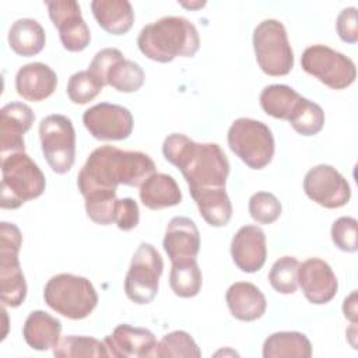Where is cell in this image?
Listing matches in <instances>:
<instances>
[{
    "label": "cell",
    "instance_id": "cell-35",
    "mask_svg": "<svg viewBox=\"0 0 358 358\" xmlns=\"http://www.w3.org/2000/svg\"><path fill=\"white\" fill-rule=\"evenodd\" d=\"M102 88V84L88 70H81L69 78L67 95L73 103L84 105L92 101Z\"/></svg>",
    "mask_w": 358,
    "mask_h": 358
},
{
    "label": "cell",
    "instance_id": "cell-14",
    "mask_svg": "<svg viewBox=\"0 0 358 358\" xmlns=\"http://www.w3.org/2000/svg\"><path fill=\"white\" fill-rule=\"evenodd\" d=\"M49 17L59 31L60 42L69 52L84 50L91 41L87 22L81 15L80 4L74 0L45 1Z\"/></svg>",
    "mask_w": 358,
    "mask_h": 358
},
{
    "label": "cell",
    "instance_id": "cell-40",
    "mask_svg": "<svg viewBox=\"0 0 358 358\" xmlns=\"http://www.w3.org/2000/svg\"><path fill=\"white\" fill-rule=\"evenodd\" d=\"M120 56H123V53L116 48H103L95 53L92 62L90 63L88 71L102 84V87L106 85L105 77H106L109 67Z\"/></svg>",
    "mask_w": 358,
    "mask_h": 358
},
{
    "label": "cell",
    "instance_id": "cell-39",
    "mask_svg": "<svg viewBox=\"0 0 358 358\" xmlns=\"http://www.w3.org/2000/svg\"><path fill=\"white\" fill-rule=\"evenodd\" d=\"M140 221V210L138 204L131 197L116 199L113 222L122 231H130L138 225Z\"/></svg>",
    "mask_w": 358,
    "mask_h": 358
},
{
    "label": "cell",
    "instance_id": "cell-8",
    "mask_svg": "<svg viewBox=\"0 0 358 358\" xmlns=\"http://www.w3.org/2000/svg\"><path fill=\"white\" fill-rule=\"evenodd\" d=\"M21 245L20 228L3 221L0 224V299L4 306L17 308L27 296V282L18 259Z\"/></svg>",
    "mask_w": 358,
    "mask_h": 358
},
{
    "label": "cell",
    "instance_id": "cell-43",
    "mask_svg": "<svg viewBox=\"0 0 358 358\" xmlns=\"http://www.w3.org/2000/svg\"><path fill=\"white\" fill-rule=\"evenodd\" d=\"M206 4V1H194V3H183L180 1V6L186 7V8H200Z\"/></svg>",
    "mask_w": 358,
    "mask_h": 358
},
{
    "label": "cell",
    "instance_id": "cell-10",
    "mask_svg": "<svg viewBox=\"0 0 358 358\" xmlns=\"http://www.w3.org/2000/svg\"><path fill=\"white\" fill-rule=\"evenodd\" d=\"M43 157L53 172L67 173L76 159V131L71 120L59 113L43 117L39 123Z\"/></svg>",
    "mask_w": 358,
    "mask_h": 358
},
{
    "label": "cell",
    "instance_id": "cell-30",
    "mask_svg": "<svg viewBox=\"0 0 358 358\" xmlns=\"http://www.w3.org/2000/svg\"><path fill=\"white\" fill-rule=\"evenodd\" d=\"M144 71L138 63L120 56L109 67L105 77V84L110 85L119 92L129 94L138 91L144 84Z\"/></svg>",
    "mask_w": 358,
    "mask_h": 358
},
{
    "label": "cell",
    "instance_id": "cell-1",
    "mask_svg": "<svg viewBox=\"0 0 358 358\" xmlns=\"http://www.w3.org/2000/svg\"><path fill=\"white\" fill-rule=\"evenodd\" d=\"M155 162L141 151H126L113 145H101L87 158L77 175L83 197L92 193H116L119 185L140 187L155 173Z\"/></svg>",
    "mask_w": 358,
    "mask_h": 358
},
{
    "label": "cell",
    "instance_id": "cell-26",
    "mask_svg": "<svg viewBox=\"0 0 358 358\" xmlns=\"http://www.w3.org/2000/svg\"><path fill=\"white\" fill-rule=\"evenodd\" d=\"M45 42V29L34 18H20L10 27L8 45L20 56L31 57L38 55L43 49Z\"/></svg>",
    "mask_w": 358,
    "mask_h": 358
},
{
    "label": "cell",
    "instance_id": "cell-9",
    "mask_svg": "<svg viewBox=\"0 0 358 358\" xmlns=\"http://www.w3.org/2000/svg\"><path fill=\"white\" fill-rule=\"evenodd\" d=\"M164 260L151 245L141 242L136 249L124 278L126 296L137 305H147L158 294Z\"/></svg>",
    "mask_w": 358,
    "mask_h": 358
},
{
    "label": "cell",
    "instance_id": "cell-3",
    "mask_svg": "<svg viewBox=\"0 0 358 358\" xmlns=\"http://www.w3.org/2000/svg\"><path fill=\"white\" fill-rule=\"evenodd\" d=\"M140 52L158 63H169L175 57H193L200 48L197 28L185 17L166 15L151 22L138 34Z\"/></svg>",
    "mask_w": 358,
    "mask_h": 358
},
{
    "label": "cell",
    "instance_id": "cell-37",
    "mask_svg": "<svg viewBox=\"0 0 358 358\" xmlns=\"http://www.w3.org/2000/svg\"><path fill=\"white\" fill-rule=\"evenodd\" d=\"M84 199L85 211L90 220L99 225H109L113 222L116 193H92Z\"/></svg>",
    "mask_w": 358,
    "mask_h": 358
},
{
    "label": "cell",
    "instance_id": "cell-22",
    "mask_svg": "<svg viewBox=\"0 0 358 358\" xmlns=\"http://www.w3.org/2000/svg\"><path fill=\"white\" fill-rule=\"evenodd\" d=\"M62 322L45 310H34L28 315L22 326L25 343L36 351L53 350L59 343Z\"/></svg>",
    "mask_w": 358,
    "mask_h": 358
},
{
    "label": "cell",
    "instance_id": "cell-21",
    "mask_svg": "<svg viewBox=\"0 0 358 358\" xmlns=\"http://www.w3.org/2000/svg\"><path fill=\"white\" fill-rule=\"evenodd\" d=\"M225 301L231 315L242 322L260 319L267 308L266 296L252 282H234L225 294Z\"/></svg>",
    "mask_w": 358,
    "mask_h": 358
},
{
    "label": "cell",
    "instance_id": "cell-32",
    "mask_svg": "<svg viewBox=\"0 0 358 358\" xmlns=\"http://www.w3.org/2000/svg\"><path fill=\"white\" fill-rule=\"evenodd\" d=\"M324 112L316 102L301 96L288 122L302 136H315L324 126Z\"/></svg>",
    "mask_w": 358,
    "mask_h": 358
},
{
    "label": "cell",
    "instance_id": "cell-25",
    "mask_svg": "<svg viewBox=\"0 0 358 358\" xmlns=\"http://www.w3.org/2000/svg\"><path fill=\"white\" fill-rule=\"evenodd\" d=\"M203 220L211 227H225L232 217V204L225 187L190 192Z\"/></svg>",
    "mask_w": 358,
    "mask_h": 358
},
{
    "label": "cell",
    "instance_id": "cell-11",
    "mask_svg": "<svg viewBox=\"0 0 358 358\" xmlns=\"http://www.w3.org/2000/svg\"><path fill=\"white\" fill-rule=\"evenodd\" d=\"M302 69L331 90L350 87L357 77L355 63L345 55L326 46L312 45L301 56Z\"/></svg>",
    "mask_w": 358,
    "mask_h": 358
},
{
    "label": "cell",
    "instance_id": "cell-6",
    "mask_svg": "<svg viewBox=\"0 0 358 358\" xmlns=\"http://www.w3.org/2000/svg\"><path fill=\"white\" fill-rule=\"evenodd\" d=\"M231 151L249 168L263 169L274 157V137L267 124L250 117H239L228 129Z\"/></svg>",
    "mask_w": 358,
    "mask_h": 358
},
{
    "label": "cell",
    "instance_id": "cell-15",
    "mask_svg": "<svg viewBox=\"0 0 358 358\" xmlns=\"http://www.w3.org/2000/svg\"><path fill=\"white\" fill-rule=\"evenodd\" d=\"M298 285L305 298L315 305L330 302L338 288L337 277L329 263L322 259L312 257L305 260L298 267Z\"/></svg>",
    "mask_w": 358,
    "mask_h": 358
},
{
    "label": "cell",
    "instance_id": "cell-42",
    "mask_svg": "<svg viewBox=\"0 0 358 358\" xmlns=\"http://www.w3.org/2000/svg\"><path fill=\"white\" fill-rule=\"evenodd\" d=\"M343 312L344 316L351 322L357 323V291H352L343 303Z\"/></svg>",
    "mask_w": 358,
    "mask_h": 358
},
{
    "label": "cell",
    "instance_id": "cell-38",
    "mask_svg": "<svg viewBox=\"0 0 358 358\" xmlns=\"http://www.w3.org/2000/svg\"><path fill=\"white\" fill-rule=\"evenodd\" d=\"M357 220L354 217H340L331 225V241L343 252L354 253L358 249Z\"/></svg>",
    "mask_w": 358,
    "mask_h": 358
},
{
    "label": "cell",
    "instance_id": "cell-23",
    "mask_svg": "<svg viewBox=\"0 0 358 358\" xmlns=\"http://www.w3.org/2000/svg\"><path fill=\"white\" fill-rule=\"evenodd\" d=\"M141 203L150 210H161L178 206L182 201V192L176 180L168 175L155 172L147 178L138 192Z\"/></svg>",
    "mask_w": 358,
    "mask_h": 358
},
{
    "label": "cell",
    "instance_id": "cell-4",
    "mask_svg": "<svg viewBox=\"0 0 358 358\" xmlns=\"http://www.w3.org/2000/svg\"><path fill=\"white\" fill-rule=\"evenodd\" d=\"M45 187L43 172L25 151L1 158V208H18L25 201L39 197Z\"/></svg>",
    "mask_w": 358,
    "mask_h": 358
},
{
    "label": "cell",
    "instance_id": "cell-17",
    "mask_svg": "<svg viewBox=\"0 0 358 358\" xmlns=\"http://www.w3.org/2000/svg\"><path fill=\"white\" fill-rule=\"evenodd\" d=\"M109 357L113 358H145L154 357L158 344L155 336L144 327L119 324L112 334L103 338Z\"/></svg>",
    "mask_w": 358,
    "mask_h": 358
},
{
    "label": "cell",
    "instance_id": "cell-19",
    "mask_svg": "<svg viewBox=\"0 0 358 358\" xmlns=\"http://www.w3.org/2000/svg\"><path fill=\"white\" fill-rule=\"evenodd\" d=\"M164 250L171 262L196 259L200 250V232L189 217H173L165 229Z\"/></svg>",
    "mask_w": 358,
    "mask_h": 358
},
{
    "label": "cell",
    "instance_id": "cell-7",
    "mask_svg": "<svg viewBox=\"0 0 358 358\" xmlns=\"http://www.w3.org/2000/svg\"><path fill=\"white\" fill-rule=\"evenodd\" d=\"M253 49L259 67L271 77L287 76L294 67L287 29L274 18L263 20L253 31Z\"/></svg>",
    "mask_w": 358,
    "mask_h": 358
},
{
    "label": "cell",
    "instance_id": "cell-36",
    "mask_svg": "<svg viewBox=\"0 0 358 358\" xmlns=\"http://www.w3.org/2000/svg\"><path fill=\"white\" fill-rule=\"evenodd\" d=\"M249 214L257 224H273L281 215V203L270 192H257L249 199Z\"/></svg>",
    "mask_w": 358,
    "mask_h": 358
},
{
    "label": "cell",
    "instance_id": "cell-28",
    "mask_svg": "<svg viewBox=\"0 0 358 358\" xmlns=\"http://www.w3.org/2000/svg\"><path fill=\"white\" fill-rule=\"evenodd\" d=\"M301 96L302 95H299L289 85L271 84L263 88V91L260 92L259 101H260L262 109L267 115L275 119L288 120Z\"/></svg>",
    "mask_w": 358,
    "mask_h": 358
},
{
    "label": "cell",
    "instance_id": "cell-24",
    "mask_svg": "<svg viewBox=\"0 0 358 358\" xmlns=\"http://www.w3.org/2000/svg\"><path fill=\"white\" fill-rule=\"evenodd\" d=\"M91 10L99 27L112 35L126 34L134 22V11L127 0H94Z\"/></svg>",
    "mask_w": 358,
    "mask_h": 358
},
{
    "label": "cell",
    "instance_id": "cell-27",
    "mask_svg": "<svg viewBox=\"0 0 358 358\" xmlns=\"http://www.w3.org/2000/svg\"><path fill=\"white\" fill-rule=\"evenodd\" d=\"M312 344L299 331H277L270 334L263 344L264 358H309Z\"/></svg>",
    "mask_w": 358,
    "mask_h": 358
},
{
    "label": "cell",
    "instance_id": "cell-41",
    "mask_svg": "<svg viewBox=\"0 0 358 358\" xmlns=\"http://www.w3.org/2000/svg\"><path fill=\"white\" fill-rule=\"evenodd\" d=\"M336 29L341 41L347 43H357L358 41V22H357V8L347 7L343 8L336 21Z\"/></svg>",
    "mask_w": 358,
    "mask_h": 358
},
{
    "label": "cell",
    "instance_id": "cell-13",
    "mask_svg": "<svg viewBox=\"0 0 358 358\" xmlns=\"http://www.w3.org/2000/svg\"><path fill=\"white\" fill-rule=\"evenodd\" d=\"M83 123L94 138L119 141L131 134L134 120L127 108L117 103L101 102L84 112Z\"/></svg>",
    "mask_w": 358,
    "mask_h": 358
},
{
    "label": "cell",
    "instance_id": "cell-5",
    "mask_svg": "<svg viewBox=\"0 0 358 358\" xmlns=\"http://www.w3.org/2000/svg\"><path fill=\"white\" fill-rule=\"evenodd\" d=\"M43 299L50 309L71 320L85 319L98 305L92 282L70 273L53 275L45 285Z\"/></svg>",
    "mask_w": 358,
    "mask_h": 358
},
{
    "label": "cell",
    "instance_id": "cell-33",
    "mask_svg": "<svg viewBox=\"0 0 358 358\" xmlns=\"http://www.w3.org/2000/svg\"><path fill=\"white\" fill-rule=\"evenodd\" d=\"M154 357L158 358H200L201 351L193 337L183 331L175 330L165 334L157 344Z\"/></svg>",
    "mask_w": 358,
    "mask_h": 358
},
{
    "label": "cell",
    "instance_id": "cell-2",
    "mask_svg": "<svg viewBox=\"0 0 358 358\" xmlns=\"http://www.w3.org/2000/svg\"><path fill=\"white\" fill-rule=\"evenodd\" d=\"M162 154L182 172L189 192L225 187L229 161L218 144L196 143L182 133H172L162 143Z\"/></svg>",
    "mask_w": 358,
    "mask_h": 358
},
{
    "label": "cell",
    "instance_id": "cell-34",
    "mask_svg": "<svg viewBox=\"0 0 358 358\" xmlns=\"http://www.w3.org/2000/svg\"><path fill=\"white\" fill-rule=\"evenodd\" d=\"M299 262L292 256H282L274 262L268 273L273 289L280 294H294L298 288Z\"/></svg>",
    "mask_w": 358,
    "mask_h": 358
},
{
    "label": "cell",
    "instance_id": "cell-31",
    "mask_svg": "<svg viewBox=\"0 0 358 358\" xmlns=\"http://www.w3.org/2000/svg\"><path fill=\"white\" fill-rule=\"evenodd\" d=\"M56 358H78V357H109L106 344L98 338L88 336H66L53 347Z\"/></svg>",
    "mask_w": 358,
    "mask_h": 358
},
{
    "label": "cell",
    "instance_id": "cell-20",
    "mask_svg": "<svg viewBox=\"0 0 358 358\" xmlns=\"http://www.w3.org/2000/svg\"><path fill=\"white\" fill-rule=\"evenodd\" d=\"M56 87V73L48 64L41 62L24 64L15 74L17 94L25 101H43L55 92Z\"/></svg>",
    "mask_w": 358,
    "mask_h": 358
},
{
    "label": "cell",
    "instance_id": "cell-16",
    "mask_svg": "<svg viewBox=\"0 0 358 358\" xmlns=\"http://www.w3.org/2000/svg\"><path fill=\"white\" fill-rule=\"evenodd\" d=\"M35 120L32 109L22 102H10L0 110V157L25 151L24 134Z\"/></svg>",
    "mask_w": 358,
    "mask_h": 358
},
{
    "label": "cell",
    "instance_id": "cell-18",
    "mask_svg": "<svg viewBox=\"0 0 358 358\" xmlns=\"http://www.w3.org/2000/svg\"><path fill=\"white\" fill-rule=\"evenodd\" d=\"M231 256L243 273L259 271L267 257L266 235L257 225H243L231 241Z\"/></svg>",
    "mask_w": 358,
    "mask_h": 358
},
{
    "label": "cell",
    "instance_id": "cell-12",
    "mask_svg": "<svg viewBox=\"0 0 358 358\" xmlns=\"http://www.w3.org/2000/svg\"><path fill=\"white\" fill-rule=\"evenodd\" d=\"M305 194L326 208H340L350 201L351 189L347 179L331 165L310 168L303 178Z\"/></svg>",
    "mask_w": 358,
    "mask_h": 358
},
{
    "label": "cell",
    "instance_id": "cell-29",
    "mask_svg": "<svg viewBox=\"0 0 358 358\" xmlns=\"http://www.w3.org/2000/svg\"><path fill=\"white\" fill-rule=\"evenodd\" d=\"M203 284V275L196 259H183L172 262L169 273V285L175 295L180 298L196 296Z\"/></svg>",
    "mask_w": 358,
    "mask_h": 358
}]
</instances>
